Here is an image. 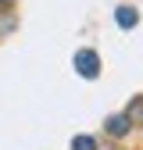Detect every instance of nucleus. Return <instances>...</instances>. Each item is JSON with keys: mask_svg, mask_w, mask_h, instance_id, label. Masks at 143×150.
Segmentation results:
<instances>
[{"mask_svg": "<svg viewBox=\"0 0 143 150\" xmlns=\"http://www.w3.org/2000/svg\"><path fill=\"white\" fill-rule=\"evenodd\" d=\"M72 64H75V71L82 75V79H97V75H100V57H97V50H79Z\"/></svg>", "mask_w": 143, "mask_h": 150, "instance_id": "nucleus-1", "label": "nucleus"}, {"mask_svg": "<svg viewBox=\"0 0 143 150\" xmlns=\"http://www.w3.org/2000/svg\"><path fill=\"white\" fill-rule=\"evenodd\" d=\"M115 22H118L122 29H132V25L139 22V11H136V7H118V11H115Z\"/></svg>", "mask_w": 143, "mask_h": 150, "instance_id": "nucleus-2", "label": "nucleus"}, {"mask_svg": "<svg viewBox=\"0 0 143 150\" xmlns=\"http://www.w3.org/2000/svg\"><path fill=\"white\" fill-rule=\"evenodd\" d=\"M107 132H111V136H125V132H129V118H125V115L107 118Z\"/></svg>", "mask_w": 143, "mask_h": 150, "instance_id": "nucleus-3", "label": "nucleus"}, {"mask_svg": "<svg viewBox=\"0 0 143 150\" xmlns=\"http://www.w3.org/2000/svg\"><path fill=\"white\" fill-rule=\"evenodd\" d=\"M72 150H97V139L93 136H75L72 139Z\"/></svg>", "mask_w": 143, "mask_h": 150, "instance_id": "nucleus-4", "label": "nucleus"}, {"mask_svg": "<svg viewBox=\"0 0 143 150\" xmlns=\"http://www.w3.org/2000/svg\"><path fill=\"white\" fill-rule=\"evenodd\" d=\"M125 118H129V122H139V118H143V97H139L136 104H129V115H125Z\"/></svg>", "mask_w": 143, "mask_h": 150, "instance_id": "nucleus-5", "label": "nucleus"}, {"mask_svg": "<svg viewBox=\"0 0 143 150\" xmlns=\"http://www.w3.org/2000/svg\"><path fill=\"white\" fill-rule=\"evenodd\" d=\"M4 4H11V0H0V7H4Z\"/></svg>", "mask_w": 143, "mask_h": 150, "instance_id": "nucleus-6", "label": "nucleus"}]
</instances>
